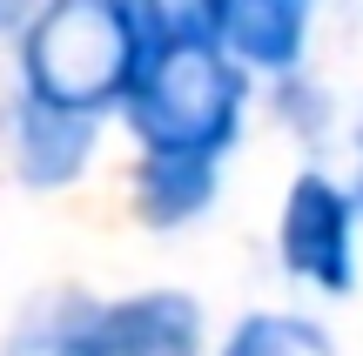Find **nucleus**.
Returning <instances> with one entry per match:
<instances>
[{
    "instance_id": "obj_7",
    "label": "nucleus",
    "mask_w": 363,
    "mask_h": 356,
    "mask_svg": "<svg viewBox=\"0 0 363 356\" xmlns=\"http://www.w3.org/2000/svg\"><path fill=\"white\" fill-rule=\"evenodd\" d=\"M142 215L155 229H175L189 222V215L208 209V195H216V161H189V155H148L142 161Z\"/></svg>"
},
{
    "instance_id": "obj_6",
    "label": "nucleus",
    "mask_w": 363,
    "mask_h": 356,
    "mask_svg": "<svg viewBox=\"0 0 363 356\" xmlns=\"http://www.w3.org/2000/svg\"><path fill=\"white\" fill-rule=\"evenodd\" d=\"M13 134H21V175L34 188H61L88 168L94 155V115H61V108H13Z\"/></svg>"
},
{
    "instance_id": "obj_5",
    "label": "nucleus",
    "mask_w": 363,
    "mask_h": 356,
    "mask_svg": "<svg viewBox=\"0 0 363 356\" xmlns=\"http://www.w3.org/2000/svg\"><path fill=\"white\" fill-rule=\"evenodd\" d=\"M316 0H202V27L235 67L289 74L310 47Z\"/></svg>"
},
{
    "instance_id": "obj_10",
    "label": "nucleus",
    "mask_w": 363,
    "mask_h": 356,
    "mask_svg": "<svg viewBox=\"0 0 363 356\" xmlns=\"http://www.w3.org/2000/svg\"><path fill=\"white\" fill-rule=\"evenodd\" d=\"M357 148H363V134H357ZM357 209H363V195H357Z\"/></svg>"
},
{
    "instance_id": "obj_2",
    "label": "nucleus",
    "mask_w": 363,
    "mask_h": 356,
    "mask_svg": "<svg viewBox=\"0 0 363 356\" xmlns=\"http://www.w3.org/2000/svg\"><path fill=\"white\" fill-rule=\"evenodd\" d=\"M135 67V21L121 0H48L21 34V101L101 115Z\"/></svg>"
},
{
    "instance_id": "obj_3",
    "label": "nucleus",
    "mask_w": 363,
    "mask_h": 356,
    "mask_svg": "<svg viewBox=\"0 0 363 356\" xmlns=\"http://www.w3.org/2000/svg\"><path fill=\"white\" fill-rule=\"evenodd\" d=\"M7 356H202V309L182 289L121 303L40 296L7 336Z\"/></svg>"
},
{
    "instance_id": "obj_9",
    "label": "nucleus",
    "mask_w": 363,
    "mask_h": 356,
    "mask_svg": "<svg viewBox=\"0 0 363 356\" xmlns=\"http://www.w3.org/2000/svg\"><path fill=\"white\" fill-rule=\"evenodd\" d=\"M21 7H27V0H0V27H7V21H21Z\"/></svg>"
},
{
    "instance_id": "obj_8",
    "label": "nucleus",
    "mask_w": 363,
    "mask_h": 356,
    "mask_svg": "<svg viewBox=\"0 0 363 356\" xmlns=\"http://www.w3.org/2000/svg\"><path fill=\"white\" fill-rule=\"evenodd\" d=\"M222 356H337L310 316H249Z\"/></svg>"
},
{
    "instance_id": "obj_4",
    "label": "nucleus",
    "mask_w": 363,
    "mask_h": 356,
    "mask_svg": "<svg viewBox=\"0 0 363 356\" xmlns=\"http://www.w3.org/2000/svg\"><path fill=\"white\" fill-rule=\"evenodd\" d=\"M276 249H283L289 276L316 282L323 296H350L357 289V202L330 175L303 168L289 182V195H283Z\"/></svg>"
},
{
    "instance_id": "obj_1",
    "label": "nucleus",
    "mask_w": 363,
    "mask_h": 356,
    "mask_svg": "<svg viewBox=\"0 0 363 356\" xmlns=\"http://www.w3.org/2000/svg\"><path fill=\"white\" fill-rule=\"evenodd\" d=\"M242 101L249 81L229 54L208 40V27H175L135 47L128 88V128L142 134L148 155H189V161H222L229 142L242 134Z\"/></svg>"
}]
</instances>
